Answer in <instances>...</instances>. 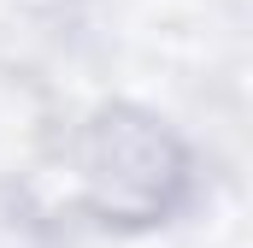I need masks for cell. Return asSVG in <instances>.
<instances>
[{
	"label": "cell",
	"instance_id": "1",
	"mask_svg": "<svg viewBox=\"0 0 253 248\" xmlns=\"http://www.w3.org/2000/svg\"><path fill=\"white\" fill-rule=\"evenodd\" d=\"M83 195L100 219L118 225H147L171 213L183 189V148L159 130L153 119L135 113H100L83 136Z\"/></svg>",
	"mask_w": 253,
	"mask_h": 248
}]
</instances>
